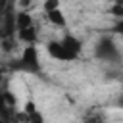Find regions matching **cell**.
I'll return each mask as SVG.
<instances>
[{
    "label": "cell",
    "mask_w": 123,
    "mask_h": 123,
    "mask_svg": "<svg viewBox=\"0 0 123 123\" xmlns=\"http://www.w3.org/2000/svg\"><path fill=\"white\" fill-rule=\"evenodd\" d=\"M0 123H4V121H2V119H0Z\"/></svg>",
    "instance_id": "cell-13"
},
{
    "label": "cell",
    "mask_w": 123,
    "mask_h": 123,
    "mask_svg": "<svg viewBox=\"0 0 123 123\" xmlns=\"http://www.w3.org/2000/svg\"><path fill=\"white\" fill-rule=\"evenodd\" d=\"M17 37H19V40L25 42V44H37V40H38V33H37V29H35V25L25 27V29H19V31H17Z\"/></svg>",
    "instance_id": "cell-4"
},
{
    "label": "cell",
    "mask_w": 123,
    "mask_h": 123,
    "mask_svg": "<svg viewBox=\"0 0 123 123\" xmlns=\"http://www.w3.org/2000/svg\"><path fill=\"white\" fill-rule=\"evenodd\" d=\"M94 56L102 62H108V63H117L121 60V52H119V46L117 42L113 40L111 35H102L98 40H96V46H94Z\"/></svg>",
    "instance_id": "cell-1"
},
{
    "label": "cell",
    "mask_w": 123,
    "mask_h": 123,
    "mask_svg": "<svg viewBox=\"0 0 123 123\" xmlns=\"http://www.w3.org/2000/svg\"><path fill=\"white\" fill-rule=\"evenodd\" d=\"M83 123H104V117H102V113H98V111H90V113L83 119Z\"/></svg>",
    "instance_id": "cell-8"
},
{
    "label": "cell",
    "mask_w": 123,
    "mask_h": 123,
    "mask_svg": "<svg viewBox=\"0 0 123 123\" xmlns=\"http://www.w3.org/2000/svg\"><path fill=\"white\" fill-rule=\"evenodd\" d=\"M23 117H25V123H44L42 113L37 111V110H33L31 113H23Z\"/></svg>",
    "instance_id": "cell-7"
},
{
    "label": "cell",
    "mask_w": 123,
    "mask_h": 123,
    "mask_svg": "<svg viewBox=\"0 0 123 123\" xmlns=\"http://www.w3.org/2000/svg\"><path fill=\"white\" fill-rule=\"evenodd\" d=\"M13 23H15V29L19 31V29H25V27H31V25H35L33 23V17H31V13L27 12V10H21V12H17L15 13V19H13Z\"/></svg>",
    "instance_id": "cell-6"
},
{
    "label": "cell",
    "mask_w": 123,
    "mask_h": 123,
    "mask_svg": "<svg viewBox=\"0 0 123 123\" xmlns=\"http://www.w3.org/2000/svg\"><path fill=\"white\" fill-rule=\"evenodd\" d=\"M33 4H35V0H19V8L21 10H29Z\"/></svg>",
    "instance_id": "cell-10"
},
{
    "label": "cell",
    "mask_w": 123,
    "mask_h": 123,
    "mask_svg": "<svg viewBox=\"0 0 123 123\" xmlns=\"http://www.w3.org/2000/svg\"><path fill=\"white\" fill-rule=\"evenodd\" d=\"M17 69L27 71V73H38L40 71V58H38V48L37 44H27L21 52V58L17 62Z\"/></svg>",
    "instance_id": "cell-2"
},
{
    "label": "cell",
    "mask_w": 123,
    "mask_h": 123,
    "mask_svg": "<svg viewBox=\"0 0 123 123\" xmlns=\"http://www.w3.org/2000/svg\"><path fill=\"white\" fill-rule=\"evenodd\" d=\"M46 17H48V21L54 25V27H65L67 25V19H65V15H63V12H62V8H56V10H50V12H46Z\"/></svg>",
    "instance_id": "cell-5"
},
{
    "label": "cell",
    "mask_w": 123,
    "mask_h": 123,
    "mask_svg": "<svg viewBox=\"0 0 123 123\" xmlns=\"http://www.w3.org/2000/svg\"><path fill=\"white\" fill-rule=\"evenodd\" d=\"M46 52H48L50 58H54V60H58V62H73V60L79 58L75 52H71V50L62 42V38L48 42V44H46Z\"/></svg>",
    "instance_id": "cell-3"
},
{
    "label": "cell",
    "mask_w": 123,
    "mask_h": 123,
    "mask_svg": "<svg viewBox=\"0 0 123 123\" xmlns=\"http://www.w3.org/2000/svg\"><path fill=\"white\" fill-rule=\"evenodd\" d=\"M108 2H113V4H123V0H108Z\"/></svg>",
    "instance_id": "cell-12"
},
{
    "label": "cell",
    "mask_w": 123,
    "mask_h": 123,
    "mask_svg": "<svg viewBox=\"0 0 123 123\" xmlns=\"http://www.w3.org/2000/svg\"><path fill=\"white\" fill-rule=\"evenodd\" d=\"M42 8H44V12L56 10V8H60V0H44L42 2Z\"/></svg>",
    "instance_id": "cell-9"
},
{
    "label": "cell",
    "mask_w": 123,
    "mask_h": 123,
    "mask_svg": "<svg viewBox=\"0 0 123 123\" xmlns=\"http://www.w3.org/2000/svg\"><path fill=\"white\" fill-rule=\"evenodd\" d=\"M6 102H4V92L0 90V115H4V111H6Z\"/></svg>",
    "instance_id": "cell-11"
}]
</instances>
